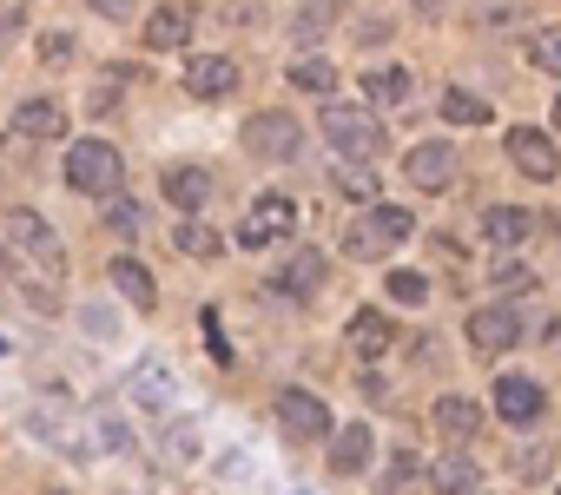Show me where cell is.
Instances as JSON below:
<instances>
[{
    "instance_id": "cell-1",
    "label": "cell",
    "mask_w": 561,
    "mask_h": 495,
    "mask_svg": "<svg viewBox=\"0 0 561 495\" xmlns=\"http://www.w3.org/2000/svg\"><path fill=\"white\" fill-rule=\"evenodd\" d=\"M119 179H126L119 146H106V139H73V146H67V185H73V192L106 198V192H119Z\"/></svg>"
},
{
    "instance_id": "cell-2",
    "label": "cell",
    "mask_w": 561,
    "mask_h": 495,
    "mask_svg": "<svg viewBox=\"0 0 561 495\" xmlns=\"http://www.w3.org/2000/svg\"><path fill=\"white\" fill-rule=\"evenodd\" d=\"M410 231H416V218H410L403 205H370V211L344 231V252H351V258H383V252H397Z\"/></svg>"
},
{
    "instance_id": "cell-3",
    "label": "cell",
    "mask_w": 561,
    "mask_h": 495,
    "mask_svg": "<svg viewBox=\"0 0 561 495\" xmlns=\"http://www.w3.org/2000/svg\"><path fill=\"white\" fill-rule=\"evenodd\" d=\"M0 231H8V244H21V252L34 258V272H41L47 285H60V278H67L60 238L47 231V218H41V211H8V218H0Z\"/></svg>"
},
{
    "instance_id": "cell-4",
    "label": "cell",
    "mask_w": 561,
    "mask_h": 495,
    "mask_svg": "<svg viewBox=\"0 0 561 495\" xmlns=\"http://www.w3.org/2000/svg\"><path fill=\"white\" fill-rule=\"evenodd\" d=\"M324 139L344 159H377L383 152V119H370L364 106H324Z\"/></svg>"
},
{
    "instance_id": "cell-5",
    "label": "cell",
    "mask_w": 561,
    "mask_h": 495,
    "mask_svg": "<svg viewBox=\"0 0 561 495\" xmlns=\"http://www.w3.org/2000/svg\"><path fill=\"white\" fill-rule=\"evenodd\" d=\"M244 152H257V159H298V152H305V126H298L291 113L264 106V113L244 119Z\"/></svg>"
},
{
    "instance_id": "cell-6",
    "label": "cell",
    "mask_w": 561,
    "mask_h": 495,
    "mask_svg": "<svg viewBox=\"0 0 561 495\" xmlns=\"http://www.w3.org/2000/svg\"><path fill=\"white\" fill-rule=\"evenodd\" d=\"M502 152H508V165H515L522 179H535V185L561 179V152H554V139H548V133H535V126H515V133L502 139Z\"/></svg>"
},
{
    "instance_id": "cell-7",
    "label": "cell",
    "mask_w": 561,
    "mask_h": 495,
    "mask_svg": "<svg viewBox=\"0 0 561 495\" xmlns=\"http://www.w3.org/2000/svg\"><path fill=\"white\" fill-rule=\"evenodd\" d=\"M456 172H462V159H456V146H443V139H423V146H410V159H403V179H410L416 192H449Z\"/></svg>"
},
{
    "instance_id": "cell-8",
    "label": "cell",
    "mask_w": 561,
    "mask_h": 495,
    "mask_svg": "<svg viewBox=\"0 0 561 495\" xmlns=\"http://www.w3.org/2000/svg\"><path fill=\"white\" fill-rule=\"evenodd\" d=\"M515 344H522V318H515L508 304L469 311V350H476V357H502V350H515Z\"/></svg>"
},
{
    "instance_id": "cell-9",
    "label": "cell",
    "mask_w": 561,
    "mask_h": 495,
    "mask_svg": "<svg viewBox=\"0 0 561 495\" xmlns=\"http://www.w3.org/2000/svg\"><path fill=\"white\" fill-rule=\"evenodd\" d=\"M291 225H298V205H291L285 192H264V198L251 205V218H244L238 244H244V252H264V244H271V238H285Z\"/></svg>"
},
{
    "instance_id": "cell-10",
    "label": "cell",
    "mask_w": 561,
    "mask_h": 495,
    "mask_svg": "<svg viewBox=\"0 0 561 495\" xmlns=\"http://www.w3.org/2000/svg\"><path fill=\"white\" fill-rule=\"evenodd\" d=\"M277 423H285V436H298V442H318V436L337 429L331 423V403L311 396V390H285V396H277Z\"/></svg>"
},
{
    "instance_id": "cell-11",
    "label": "cell",
    "mask_w": 561,
    "mask_h": 495,
    "mask_svg": "<svg viewBox=\"0 0 561 495\" xmlns=\"http://www.w3.org/2000/svg\"><path fill=\"white\" fill-rule=\"evenodd\" d=\"M541 410H548V396H541L535 377H495V416H502V423L522 429V423H535Z\"/></svg>"
},
{
    "instance_id": "cell-12",
    "label": "cell",
    "mask_w": 561,
    "mask_h": 495,
    "mask_svg": "<svg viewBox=\"0 0 561 495\" xmlns=\"http://www.w3.org/2000/svg\"><path fill=\"white\" fill-rule=\"evenodd\" d=\"M185 93H192V100H225V93H238V67H231L225 54H198V60L185 67Z\"/></svg>"
},
{
    "instance_id": "cell-13",
    "label": "cell",
    "mask_w": 561,
    "mask_h": 495,
    "mask_svg": "<svg viewBox=\"0 0 561 495\" xmlns=\"http://www.w3.org/2000/svg\"><path fill=\"white\" fill-rule=\"evenodd\" d=\"M370 456H377V436H370L364 423L331 429V475H364V469H370Z\"/></svg>"
},
{
    "instance_id": "cell-14",
    "label": "cell",
    "mask_w": 561,
    "mask_h": 495,
    "mask_svg": "<svg viewBox=\"0 0 561 495\" xmlns=\"http://www.w3.org/2000/svg\"><path fill=\"white\" fill-rule=\"evenodd\" d=\"M185 41H192V8H179V0H172V8H152L146 14V47L152 54H172Z\"/></svg>"
},
{
    "instance_id": "cell-15",
    "label": "cell",
    "mask_w": 561,
    "mask_h": 495,
    "mask_svg": "<svg viewBox=\"0 0 561 495\" xmlns=\"http://www.w3.org/2000/svg\"><path fill=\"white\" fill-rule=\"evenodd\" d=\"M324 272H331L324 252H298L285 272H277V291H285V298H318L324 291Z\"/></svg>"
},
{
    "instance_id": "cell-16",
    "label": "cell",
    "mask_w": 561,
    "mask_h": 495,
    "mask_svg": "<svg viewBox=\"0 0 561 495\" xmlns=\"http://www.w3.org/2000/svg\"><path fill=\"white\" fill-rule=\"evenodd\" d=\"M106 278H113V291H119L126 304H139V311H152V304H159V285H152V272H146L139 258H113V265H106Z\"/></svg>"
},
{
    "instance_id": "cell-17",
    "label": "cell",
    "mask_w": 561,
    "mask_h": 495,
    "mask_svg": "<svg viewBox=\"0 0 561 495\" xmlns=\"http://www.w3.org/2000/svg\"><path fill=\"white\" fill-rule=\"evenodd\" d=\"M436 429H443L449 442H469V436L482 429V403H476V396H443V403H436Z\"/></svg>"
},
{
    "instance_id": "cell-18",
    "label": "cell",
    "mask_w": 561,
    "mask_h": 495,
    "mask_svg": "<svg viewBox=\"0 0 561 495\" xmlns=\"http://www.w3.org/2000/svg\"><path fill=\"white\" fill-rule=\"evenodd\" d=\"M205 192H211V179L198 165H165V198L179 211H205Z\"/></svg>"
},
{
    "instance_id": "cell-19",
    "label": "cell",
    "mask_w": 561,
    "mask_h": 495,
    "mask_svg": "<svg viewBox=\"0 0 561 495\" xmlns=\"http://www.w3.org/2000/svg\"><path fill=\"white\" fill-rule=\"evenodd\" d=\"M528 231H535V218H528L522 205H489V211H482V238H489V244H522Z\"/></svg>"
},
{
    "instance_id": "cell-20",
    "label": "cell",
    "mask_w": 561,
    "mask_h": 495,
    "mask_svg": "<svg viewBox=\"0 0 561 495\" xmlns=\"http://www.w3.org/2000/svg\"><path fill=\"white\" fill-rule=\"evenodd\" d=\"M351 344H357V357H383V350L397 344V324H390L383 311H357V318H351Z\"/></svg>"
},
{
    "instance_id": "cell-21",
    "label": "cell",
    "mask_w": 561,
    "mask_h": 495,
    "mask_svg": "<svg viewBox=\"0 0 561 495\" xmlns=\"http://www.w3.org/2000/svg\"><path fill=\"white\" fill-rule=\"evenodd\" d=\"M14 126H21L27 139H60V133H67V113H60L54 100H27V106L14 113Z\"/></svg>"
},
{
    "instance_id": "cell-22",
    "label": "cell",
    "mask_w": 561,
    "mask_h": 495,
    "mask_svg": "<svg viewBox=\"0 0 561 495\" xmlns=\"http://www.w3.org/2000/svg\"><path fill=\"white\" fill-rule=\"evenodd\" d=\"M291 87H298V93H311V100H331V87H337V67H331L324 54H305V60L291 67Z\"/></svg>"
},
{
    "instance_id": "cell-23",
    "label": "cell",
    "mask_w": 561,
    "mask_h": 495,
    "mask_svg": "<svg viewBox=\"0 0 561 495\" xmlns=\"http://www.w3.org/2000/svg\"><path fill=\"white\" fill-rule=\"evenodd\" d=\"M430 482H436V488H476V482H482V469H476V456L456 442V449H449V456L430 469Z\"/></svg>"
},
{
    "instance_id": "cell-24",
    "label": "cell",
    "mask_w": 561,
    "mask_h": 495,
    "mask_svg": "<svg viewBox=\"0 0 561 495\" xmlns=\"http://www.w3.org/2000/svg\"><path fill=\"white\" fill-rule=\"evenodd\" d=\"M364 100H377V106L410 100V73H403V67H370V73H364Z\"/></svg>"
},
{
    "instance_id": "cell-25",
    "label": "cell",
    "mask_w": 561,
    "mask_h": 495,
    "mask_svg": "<svg viewBox=\"0 0 561 495\" xmlns=\"http://www.w3.org/2000/svg\"><path fill=\"white\" fill-rule=\"evenodd\" d=\"M443 119H449V126H489V100L449 87V93H443Z\"/></svg>"
},
{
    "instance_id": "cell-26",
    "label": "cell",
    "mask_w": 561,
    "mask_h": 495,
    "mask_svg": "<svg viewBox=\"0 0 561 495\" xmlns=\"http://www.w3.org/2000/svg\"><path fill=\"white\" fill-rule=\"evenodd\" d=\"M528 67L561 80V27H535V34H528Z\"/></svg>"
},
{
    "instance_id": "cell-27",
    "label": "cell",
    "mask_w": 561,
    "mask_h": 495,
    "mask_svg": "<svg viewBox=\"0 0 561 495\" xmlns=\"http://www.w3.org/2000/svg\"><path fill=\"white\" fill-rule=\"evenodd\" d=\"M106 231H119V238H139V231H146V211H139L133 198L106 192Z\"/></svg>"
},
{
    "instance_id": "cell-28",
    "label": "cell",
    "mask_w": 561,
    "mask_h": 495,
    "mask_svg": "<svg viewBox=\"0 0 561 495\" xmlns=\"http://www.w3.org/2000/svg\"><path fill=\"white\" fill-rule=\"evenodd\" d=\"M172 238H179V252H185V258H218V252H225L211 225H179Z\"/></svg>"
},
{
    "instance_id": "cell-29",
    "label": "cell",
    "mask_w": 561,
    "mask_h": 495,
    "mask_svg": "<svg viewBox=\"0 0 561 495\" xmlns=\"http://www.w3.org/2000/svg\"><path fill=\"white\" fill-rule=\"evenodd\" d=\"M337 192H351V198H377V172H370V159H351V172H337Z\"/></svg>"
},
{
    "instance_id": "cell-30",
    "label": "cell",
    "mask_w": 561,
    "mask_h": 495,
    "mask_svg": "<svg viewBox=\"0 0 561 495\" xmlns=\"http://www.w3.org/2000/svg\"><path fill=\"white\" fill-rule=\"evenodd\" d=\"M410 482H430V462H423L416 449H403V456H390V488H410Z\"/></svg>"
},
{
    "instance_id": "cell-31",
    "label": "cell",
    "mask_w": 561,
    "mask_h": 495,
    "mask_svg": "<svg viewBox=\"0 0 561 495\" xmlns=\"http://www.w3.org/2000/svg\"><path fill=\"white\" fill-rule=\"evenodd\" d=\"M390 298L397 304H423L430 298V278L423 272H390Z\"/></svg>"
},
{
    "instance_id": "cell-32",
    "label": "cell",
    "mask_w": 561,
    "mask_h": 495,
    "mask_svg": "<svg viewBox=\"0 0 561 495\" xmlns=\"http://www.w3.org/2000/svg\"><path fill=\"white\" fill-rule=\"evenodd\" d=\"M489 285H502V291H535V272L508 258V265H495V272H489Z\"/></svg>"
},
{
    "instance_id": "cell-33",
    "label": "cell",
    "mask_w": 561,
    "mask_h": 495,
    "mask_svg": "<svg viewBox=\"0 0 561 495\" xmlns=\"http://www.w3.org/2000/svg\"><path fill=\"white\" fill-rule=\"evenodd\" d=\"M351 8V0H305V21H318V27H331L337 14Z\"/></svg>"
},
{
    "instance_id": "cell-34",
    "label": "cell",
    "mask_w": 561,
    "mask_h": 495,
    "mask_svg": "<svg viewBox=\"0 0 561 495\" xmlns=\"http://www.w3.org/2000/svg\"><path fill=\"white\" fill-rule=\"evenodd\" d=\"M515 475H522V482H541V475H548V449H528V456H515Z\"/></svg>"
},
{
    "instance_id": "cell-35",
    "label": "cell",
    "mask_w": 561,
    "mask_h": 495,
    "mask_svg": "<svg viewBox=\"0 0 561 495\" xmlns=\"http://www.w3.org/2000/svg\"><path fill=\"white\" fill-rule=\"evenodd\" d=\"M87 8H93V14H106V21H133V14H139L133 0H87Z\"/></svg>"
},
{
    "instance_id": "cell-36",
    "label": "cell",
    "mask_w": 561,
    "mask_h": 495,
    "mask_svg": "<svg viewBox=\"0 0 561 495\" xmlns=\"http://www.w3.org/2000/svg\"><path fill=\"white\" fill-rule=\"evenodd\" d=\"M41 60H54V67H60V60H73V41H67V34H54V41H41Z\"/></svg>"
},
{
    "instance_id": "cell-37",
    "label": "cell",
    "mask_w": 561,
    "mask_h": 495,
    "mask_svg": "<svg viewBox=\"0 0 561 495\" xmlns=\"http://www.w3.org/2000/svg\"><path fill=\"white\" fill-rule=\"evenodd\" d=\"M515 14H522V8H508V0H495V8H482V21H489V27H502V21H515Z\"/></svg>"
},
{
    "instance_id": "cell-38",
    "label": "cell",
    "mask_w": 561,
    "mask_h": 495,
    "mask_svg": "<svg viewBox=\"0 0 561 495\" xmlns=\"http://www.w3.org/2000/svg\"><path fill=\"white\" fill-rule=\"evenodd\" d=\"M449 8V0H416V14H443Z\"/></svg>"
},
{
    "instance_id": "cell-39",
    "label": "cell",
    "mask_w": 561,
    "mask_h": 495,
    "mask_svg": "<svg viewBox=\"0 0 561 495\" xmlns=\"http://www.w3.org/2000/svg\"><path fill=\"white\" fill-rule=\"evenodd\" d=\"M548 350H561V318H554V324H548Z\"/></svg>"
},
{
    "instance_id": "cell-40",
    "label": "cell",
    "mask_w": 561,
    "mask_h": 495,
    "mask_svg": "<svg viewBox=\"0 0 561 495\" xmlns=\"http://www.w3.org/2000/svg\"><path fill=\"white\" fill-rule=\"evenodd\" d=\"M554 126H561V100H554Z\"/></svg>"
}]
</instances>
